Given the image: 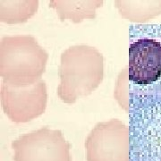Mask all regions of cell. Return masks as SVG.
I'll return each mask as SVG.
<instances>
[{
	"mask_svg": "<svg viewBox=\"0 0 161 161\" xmlns=\"http://www.w3.org/2000/svg\"><path fill=\"white\" fill-rule=\"evenodd\" d=\"M13 146L16 161H70L69 146L57 131L41 129L21 137Z\"/></svg>",
	"mask_w": 161,
	"mask_h": 161,
	"instance_id": "cell-1",
	"label": "cell"
},
{
	"mask_svg": "<svg viewBox=\"0 0 161 161\" xmlns=\"http://www.w3.org/2000/svg\"><path fill=\"white\" fill-rule=\"evenodd\" d=\"M129 79L139 85H149L161 77V43L141 39L129 48Z\"/></svg>",
	"mask_w": 161,
	"mask_h": 161,
	"instance_id": "cell-2",
	"label": "cell"
}]
</instances>
